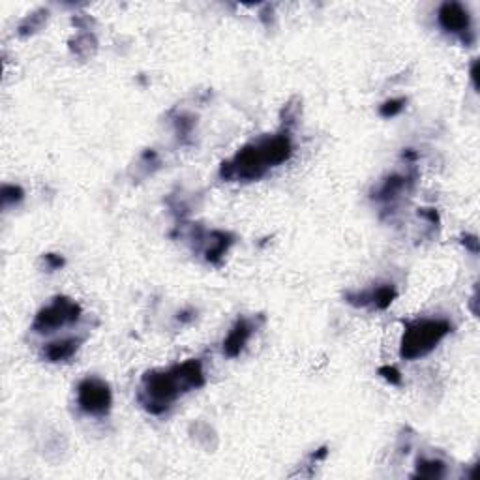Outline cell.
<instances>
[{"mask_svg": "<svg viewBox=\"0 0 480 480\" xmlns=\"http://www.w3.org/2000/svg\"><path fill=\"white\" fill-rule=\"evenodd\" d=\"M293 145L287 134H278L274 137L261 139L240 149L233 160L222 165V177L225 179L257 180L274 165L289 160Z\"/></svg>", "mask_w": 480, "mask_h": 480, "instance_id": "6da1fadb", "label": "cell"}, {"mask_svg": "<svg viewBox=\"0 0 480 480\" xmlns=\"http://www.w3.org/2000/svg\"><path fill=\"white\" fill-rule=\"evenodd\" d=\"M184 381L180 377L179 366L171 370H160V372H149L143 377V392L141 402L154 415L168 411L169 405L180 396V392H186Z\"/></svg>", "mask_w": 480, "mask_h": 480, "instance_id": "7a4b0ae2", "label": "cell"}, {"mask_svg": "<svg viewBox=\"0 0 480 480\" xmlns=\"http://www.w3.org/2000/svg\"><path fill=\"white\" fill-rule=\"evenodd\" d=\"M450 323L445 319H419L408 324L402 338V355L405 360H415V358L426 357L437 347L439 341H443L450 334Z\"/></svg>", "mask_w": 480, "mask_h": 480, "instance_id": "3957f363", "label": "cell"}, {"mask_svg": "<svg viewBox=\"0 0 480 480\" xmlns=\"http://www.w3.org/2000/svg\"><path fill=\"white\" fill-rule=\"evenodd\" d=\"M79 317H81V306L77 302H73L72 298H66V296H56L49 306L39 310V313L34 319L32 329L39 334H47V332H55L61 327L75 323Z\"/></svg>", "mask_w": 480, "mask_h": 480, "instance_id": "277c9868", "label": "cell"}, {"mask_svg": "<svg viewBox=\"0 0 480 480\" xmlns=\"http://www.w3.org/2000/svg\"><path fill=\"white\" fill-rule=\"evenodd\" d=\"M77 402L84 413L103 417L111 411L113 396L106 381L87 377L77 386Z\"/></svg>", "mask_w": 480, "mask_h": 480, "instance_id": "5b68a950", "label": "cell"}, {"mask_svg": "<svg viewBox=\"0 0 480 480\" xmlns=\"http://www.w3.org/2000/svg\"><path fill=\"white\" fill-rule=\"evenodd\" d=\"M439 25L447 32L467 34L471 32V15L460 2H445L439 8Z\"/></svg>", "mask_w": 480, "mask_h": 480, "instance_id": "8992f818", "label": "cell"}, {"mask_svg": "<svg viewBox=\"0 0 480 480\" xmlns=\"http://www.w3.org/2000/svg\"><path fill=\"white\" fill-rule=\"evenodd\" d=\"M396 298V289L392 285H379L372 291H364V293H357V295H347V301L355 304V306H372L385 310L394 302Z\"/></svg>", "mask_w": 480, "mask_h": 480, "instance_id": "52a82bcc", "label": "cell"}, {"mask_svg": "<svg viewBox=\"0 0 480 480\" xmlns=\"http://www.w3.org/2000/svg\"><path fill=\"white\" fill-rule=\"evenodd\" d=\"M251 332H253V327L248 319H239L233 329L229 330V334L224 340V355L225 357L235 358L239 357L242 349L246 347L248 340L251 338Z\"/></svg>", "mask_w": 480, "mask_h": 480, "instance_id": "ba28073f", "label": "cell"}, {"mask_svg": "<svg viewBox=\"0 0 480 480\" xmlns=\"http://www.w3.org/2000/svg\"><path fill=\"white\" fill-rule=\"evenodd\" d=\"M79 343H81V340H77V338H66V340L53 341V343L45 347L44 355L51 362L68 360L70 357H73V353L77 351Z\"/></svg>", "mask_w": 480, "mask_h": 480, "instance_id": "9c48e42d", "label": "cell"}, {"mask_svg": "<svg viewBox=\"0 0 480 480\" xmlns=\"http://www.w3.org/2000/svg\"><path fill=\"white\" fill-rule=\"evenodd\" d=\"M445 469L447 467H445L441 460H419L415 476H420V479H441L445 475Z\"/></svg>", "mask_w": 480, "mask_h": 480, "instance_id": "30bf717a", "label": "cell"}, {"mask_svg": "<svg viewBox=\"0 0 480 480\" xmlns=\"http://www.w3.org/2000/svg\"><path fill=\"white\" fill-rule=\"evenodd\" d=\"M403 186H405V179L394 175V177H391V179H386L385 182H383L381 190L377 191V199H383V201H386V199H394V197L403 190Z\"/></svg>", "mask_w": 480, "mask_h": 480, "instance_id": "8fae6325", "label": "cell"}, {"mask_svg": "<svg viewBox=\"0 0 480 480\" xmlns=\"http://www.w3.org/2000/svg\"><path fill=\"white\" fill-rule=\"evenodd\" d=\"M403 106H405V100L403 98H398V100H389L381 106V115L385 118L396 117L398 113L402 111Z\"/></svg>", "mask_w": 480, "mask_h": 480, "instance_id": "7c38bea8", "label": "cell"}, {"mask_svg": "<svg viewBox=\"0 0 480 480\" xmlns=\"http://www.w3.org/2000/svg\"><path fill=\"white\" fill-rule=\"evenodd\" d=\"M23 199V190L19 186L6 184L2 188V203L4 205H11V203H19Z\"/></svg>", "mask_w": 480, "mask_h": 480, "instance_id": "4fadbf2b", "label": "cell"}, {"mask_svg": "<svg viewBox=\"0 0 480 480\" xmlns=\"http://www.w3.org/2000/svg\"><path fill=\"white\" fill-rule=\"evenodd\" d=\"M379 374L383 375L391 385H400V383H402V375H400V372H398L394 366H383V368L379 370Z\"/></svg>", "mask_w": 480, "mask_h": 480, "instance_id": "5bb4252c", "label": "cell"}, {"mask_svg": "<svg viewBox=\"0 0 480 480\" xmlns=\"http://www.w3.org/2000/svg\"><path fill=\"white\" fill-rule=\"evenodd\" d=\"M45 261L51 263V268H58L64 265V259L62 257H55L53 253H49V255H45Z\"/></svg>", "mask_w": 480, "mask_h": 480, "instance_id": "9a60e30c", "label": "cell"}, {"mask_svg": "<svg viewBox=\"0 0 480 480\" xmlns=\"http://www.w3.org/2000/svg\"><path fill=\"white\" fill-rule=\"evenodd\" d=\"M464 244H467L471 248V250L475 251L476 253V250H479V242H476V239L475 236H467V239L464 240Z\"/></svg>", "mask_w": 480, "mask_h": 480, "instance_id": "2e32d148", "label": "cell"}, {"mask_svg": "<svg viewBox=\"0 0 480 480\" xmlns=\"http://www.w3.org/2000/svg\"><path fill=\"white\" fill-rule=\"evenodd\" d=\"M476 72H479V61L473 62V66H471V79H473V84H475V89L479 87V84H476V77H479V75H476Z\"/></svg>", "mask_w": 480, "mask_h": 480, "instance_id": "e0dca14e", "label": "cell"}]
</instances>
